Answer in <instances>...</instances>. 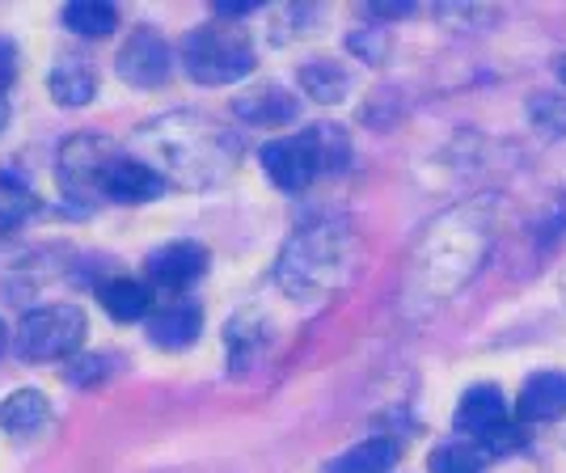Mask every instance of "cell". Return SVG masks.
<instances>
[{
  "instance_id": "23",
  "label": "cell",
  "mask_w": 566,
  "mask_h": 473,
  "mask_svg": "<svg viewBox=\"0 0 566 473\" xmlns=\"http://www.w3.org/2000/svg\"><path fill=\"white\" fill-rule=\"evenodd\" d=\"M18 69H22V55L13 48V39H0V97L18 81Z\"/></svg>"
},
{
  "instance_id": "9",
  "label": "cell",
  "mask_w": 566,
  "mask_h": 473,
  "mask_svg": "<svg viewBox=\"0 0 566 473\" xmlns=\"http://www.w3.org/2000/svg\"><path fill=\"white\" fill-rule=\"evenodd\" d=\"M516 419L524 427H542L566 419V372L563 368H542L524 377L516 398Z\"/></svg>"
},
{
  "instance_id": "10",
  "label": "cell",
  "mask_w": 566,
  "mask_h": 473,
  "mask_svg": "<svg viewBox=\"0 0 566 473\" xmlns=\"http://www.w3.org/2000/svg\"><path fill=\"white\" fill-rule=\"evenodd\" d=\"M102 195L115 203H148L166 195V178L148 161H132V157H111V166L102 169Z\"/></svg>"
},
{
  "instance_id": "26",
  "label": "cell",
  "mask_w": 566,
  "mask_h": 473,
  "mask_svg": "<svg viewBox=\"0 0 566 473\" xmlns=\"http://www.w3.org/2000/svg\"><path fill=\"white\" fill-rule=\"evenodd\" d=\"M9 343H13V338H9V326H4V322H0V355L9 351Z\"/></svg>"
},
{
  "instance_id": "27",
  "label": "cell",
  "mask_w": 566,
  "mask_h": 473,
  "mask_svg": "<svg viewBox=\"0 0 566 473\" xmlns=\"http://www.w3.org/2000/svg\"><path fill=\"white\" fill-rule=\"evenodd\" d=\"M4 127H9V102L0 97V132H4Z\"/></svg>"
},
{
  "instance_id": "11",
  "label": "cell",
  "mask_w": 566,
  "mask_h": 473,
  "mask_svg": "<svg viewBox=\"0 0 566 473\" xmlns=\"http://www.w3.org/2000/svg\"><path fill=\"white\" fill-rule=\"evenodd\" d=\"M233 111L250 127H283V123H292V118L301 115V102H296V94H287L283 85L266 81V85H254L250 94L237 97Z\"/></svg>"
},
{
  "instance_id": "20",
  "label": "cell",
  "mask_w": 566,
  "mask_h": 473,
  "mask_svg": "<svg viewBox=\"0 0 566 473\" xmlns=\"http://www.w3.org/2000/svg\"><path fill=\"white\" fill-rule=\"evenodd\" d=\"M39 212V195L25 187L22 178L0 169V224H22Z\"/></svg>"
},
{
  "instance_id": "4",
  "label": "cell",
  "mask_w": 566,
  "mask_h": 473,
  "mask_svg": "<svg viewBox=\"0 0 566 473\" xmlns=\"http://www.w3.org/2000/svg\"><path fill=\"white\" fill-rule=\"evenodd\" d=\"M452 427L461 440H470L486 456H507V452L524 449V423L516 419V406H507L503 389L482 380V385H470L457 402V414H452Z\"/></svg>"
},
{
  "instance_id": "8",
  "label": "cell",
  "mask_w": 566,
  "mask_h": 473,
  "mask_svg": "<svg viewBox=\"0 0 566 473\" xmlns=\"http://www.w3.org/2000/svg\"><path fill=\"white\" fill-rule=\"evenodd\" d=\"M203 271H208V250L199 241H169L144 259L148 284L166 287V292H187L190 284L203 280Z\"/></svg>"
},
{
  "instance_id": "14",
  "label": "cell",
  "mask_w": 566,
  "mask_h": 473,
  "mask_svg": "<svg viewBox=\"0 0 566 473\" xmlns=\"http://www.w3.org/2000/svg\"><path fill=\"white\" fill-rule=\"evenodd\" d=\"M48 90L60 106H85L97 94V72L81 55H60L48 76Z\"/></svg>"
},
{
  "instance_id": "17",
  "label": "cell",
  "mask_w": 566,
  "mask_h": 473,
  "mask_svg": "<svg viewBox=\"0 0 566 473\" xmlns=\"http://www.w3.org/2000/svg\"><path fill=\"white\" fill-rule=\"evenodd\" d=\"M301 90L313 102L334 106V102H343L347 90H352V72L343 69L338 60H308V64H301Z\"/></svg>"
},
{
  "instance_id": "5",
  "label": "cell",
  "mask_w": 566,
  "mask_h": 473,
  "mask_svg": "<svg viewBox=\"0 0 566 473\" xmlns=\"http://www.w3.org/2000/svg\"><path fill=\"white\" fill-rule=\"evenodd\" d=\"M182 64H187L195 85H233V81L254 72L259 55L241 30L212 22L190 30V39L182 43Z\"/></svg>"
},
{
  "instance_id": "7",
  "label": "cell",
  "mask_w": 566,
  "mask_h": 473,
  "mask_svg": "<svg viewBox=\"0 0 566 473\" xmlns=\"http://www.w3.org/2000/svg\"><path fill=\"white\" fill-rule=\"evenodd\" d=\"M115 69H118V76H123L127 85H136V90H161L169 81L166 39H161L157 30H148V25L132 30V39L118 48Z\"/></svg>"
},
{
  "instance_id": "25",
  "label": "cell",
  "mask_w": 566,
  "mask_h": 473,
  "mask_svg": "<svg viewBox=\"0 0 566 473\" xmlns=\"http://www.w3.org/2000/svg\"><path fill=\"white\" fill-rule=\"evenodd\" d=\"M368 13H373V18H410V13H415V4H410V0H398V4L377 0V4H368Z\"/></svg>"
},
{
  "instance_id": "15",
  "label": "cell",
  "mask_w": 566,
  "mask_h": 473,
  "mask_svg": "<svg viewBox=\"0 0 566 473\" xmlns=\"http://www.w3.org/2000/svg\"><path fill=\"white\" fill-rule=\"evenodd\" d=\"M97 301H102V308L115 322H144V317L157 313L153 284H144V280H106V284L97 287Z\"/></svg>"
},
{
  "instance_id": "22",
  "label": "cell",
  "mask_w": 566,
  "mask_h": 473,
  "mask_svg": "<svg viewBox=\"0 0 566 473\" xmlns=\"http://www.w3.org/2000/svg\"><path fill=\"white\" fill-rule=\"evenodd\" d=\"M102 372H106V359H102V355H81V359H72L69 364L72 385H97Z\"/></svg>"
},
{
  "instance_id": "3",
  "label": "cell",
  "mask_w": 566,
  "mask_h": 473,
  "mask_svg": "<svg viewBox=\"0 0 566 473\" xmlns=\"http://www.w3.org/2000/svg\"><path fill=\"white\" fill-rule=\"evenodd\" d=\"M352 161V140L343 127L334 123H317L301 136H287V140H271L262 148V169L266 178L280 190L296 195V190L313 187L322 174H338V169Z\"/></svg>"
},
{
  "instance_id": "2",
  "label": "cell",
  "mask_w": 566,
  "mask_h": 473,
  "mask_svg": "<svg viewBox=\"0 0 566 473\" xmlns=\"http://www.w3.org/2000/svg\"><path fill=\"white\" fill-rule=\"evenodd\" d=\"M491 208L473 203L440 220L423 241V266H415V284H423V296H449L457 284H465L482 259L491 254Z\"/></svg>"
},
{
  "instance_id": "24",
  "label": "cell",
  "mask_w": 566,
  "mask_h": 473,
  "mask_svg": "<svg viewBox=\"0 0 566 473\" xmlns=\"http://www.w3.org/2000/svg\"><path fill=\"white\" fill-rule=\"evenodd\" d=\"M259 9V0H216V18L233 22V18H250Z\"/></svg>"
},
{
  "instance_id": "18",
  "label": "cell",
  "mask_w": 566,
  "mask_h": 473,
  "mask_svg": "<svg viewBox=\"0 0 566 473\" xmlns=\"http://www.w3.org/2000/svg\"><path fill=\"white\" fill-rule=\"evenodd\" d=\"M64 25L81 39H106V34H115L118 9L111 0H72L64 9Z\"/></svg>"
},
{
  "instance_id": "16",
  "label": "cell",
  "mask_w": 566,
  "mask_h": 473,
  "mask_svg": "<svg viewBox=\"0 0 566 473\" xmlns=\"http://www.w3.org/2000/svg\"><path fill=\"white\" fill-rule=\"evenodd\" d=\"M51 406L43 393H34V389H18V393H9L4 402H0V427L9 431V435H18V440H30V435H39L43 423H48Z\"/></svg>"
},
{
  "instance_id": "21",
  "label": "cell",
  "mask_w": 566,
  "mask_h": 473,
  "mask_svg": "<svg viewBox=\"0 0 566 473\" xmlns=\"http://www.w3.org/2000/svg\"><path fill=\"white\" fill-rule=\"evenodd\" d=\"M528 118H533V127L549 136V140H566V97L554 94V90H542V94H533L528 102Z\"/></svg>"
},
{
  "instance_id": "19",
  "label": "cell",
  "mask_w": 566,
  "mask_h": 473,
  "mask_svg": "<svg viewBox=\"0 0 566 473\" xmlns=\"http://www.w3.org/2000/svg\"><path fill=\"white\" fill-rule=\"evenodd\" d=\"M491 456L470 440H449L427 456V473H486Z\"/></svg>"
},
{
  "instance_id": "1",
  "label": "cell",
  "mask_w": 566,
  "mask_h": 473,
  "mask_svg": "<svg viewBox=\"0 0 566 473\" xmlns=\"http://www.w3.org/2000/svg\"><path fill=\"white\" fill-rule=\"evenodd\" d=\"M355 271V233L343 220H317L305 224L301 233L283 245L275 280L280 287L301 301V305H317L334 296L338 287L352 280Z\"/></svg>"
},
{
  "instance_id": "6",
  "label": "cell",
  "mask_w": 566,
  "mask_h": 473,
  "mask_svg": "<svg viewBox=\"0 0 566 473\" xmlns=\"http://www.w3.org/2000/svg\"><path fill=\"white\" fill-rule=\"evenodd\" d=\"M85 313L76 305H43L30 308L18 326V355L30 364H48V359H69L85 343Z\"/></svg>"
},
{
  "instance_id": "28",
  "label": "cell",
  "mask_w": 566,
  "mask_h": 473,
  "mask_svg": "<svg viewBox=\"0 0 566 473\" xmlns=\"http://www.w3.org/2000/svg\"><path fill=\"white\" fill-rule=\"evenodd\" d=\"M558 81H563V90H566V55L558 60Z\"/></svg>"
},
{
  "instance_id": "13",
  "label": "cell",
  "mask_w": 566,
  "mask_h": 473,
  "mask_svg": "<svg viewBox=\"0 0 566 473\" xmlns=\"http://www.w3.org/2000/svg\"><path fill=\"white\" fill-rule=\"evenodd\" d=\"M401 461V444L389 435H373L364 444H352L347 452H338L334 461H326V473H394Z\"/></svg>"
},
{
  "instance_id": "12",
  "label": "cell",
  "mask_w": 566,
  "mask_h": 473,
  "mask_svg": "<svg viewBox=\"0 0 566 473\" xmlns=\"http://www.w3.org/2000/svg\"><path fill=\"white\" fill-rule=\"evenodd\" d=\"M203 330V308L195 301H178V305H161L148 317V338L161 347V351H182L190 347Z\"/></svg>"
}]
</instances>
